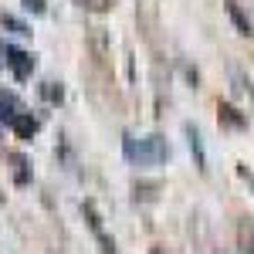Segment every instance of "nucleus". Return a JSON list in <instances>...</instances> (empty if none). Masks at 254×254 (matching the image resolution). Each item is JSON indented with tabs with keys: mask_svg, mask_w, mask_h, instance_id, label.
<instances>
[{
	"mask_svg": "<svg viewBox=\"0 0 254 254\" xmlns=\"http://www.w3.org/2000/svg\"><path fill=\"white\" fill-rule=\"evenodd\" d=\"M132 190H136V200H156L159 183H136Z\"/></svg>",
	"mask_w": 254,
	"mask_h": 254,
	"instance_id": "obj_9",
	"label": "nucleus"
},
{
	"mask_svg": "<svg viewBox=\"0 0 254 254\" xmlns=\"http://www.w3.org/2000/svg\"><path fill=\"white\" fill-rule=\"evenodd\" d=\"M10 129H14V132H17L20 139H31V136H34V132H38V122H34V119H31V116H27V112H24V116H20L17 122L10 126Z\"/></svg>",
	"mask_w": 254,
	"mask_h": 254,
	"instance_id": "obj_7",
	"label": "nucleus"
},
{
	"mask_svg": "<svg viewBox=\"0 0 254 254\" xmlns=\"http://www.w3.org/2000/svg\"><path fill=\"white\" fill-rule=\"evenodd\" d=\"M187 142H190V153L196 156V166H200V170H207V153H203V142H200L196 126H187Z\"/></svg>",
	"mask_w": 254,
	"mask_h": 254,
	"instance_id": "obj_6",
	"label": "nucleus"
},
{
	"mask_svg": "<svg viewBox=\"0 0 254 254\" xmlns=\"http://www.w3.org/2000/svg\"><path fill=\"white\" fill-rule=\"evenodd\" d=\"M3 55H7V64L14 68V78L17 81H24L27 75H31V68H34L31 55H24V51H17V48H10V44H3Z\"/></svg>",
	"mask_w": 254,
	"mask_h": 254,
	"instance_id": "obj_2",
	"label": "nucleus"
},
{
	"mask_svg": "<svg viewBox=\"0 0 254 254\" xmlns=\"http://www.w3.org/2000/svg\"><path fill=\"white\" fill-rule=\"evenodd\" d=\"M126 156L132 159V163H139V166H153V163H163V159H170V146L163 142L159 136H149V139H132L126 136Z\"/></svg>",
	"mask_w": 254,
	"mask_h": 254,
	"instance_id": "obj_1",
	"label": "nucleus"
},
{
	"mask_svg": "<svg viewBox=\"0 0 254 254\" xmlns=\"http://www.w3.org/2000/svg\"><path fill=\"white\" fill-rule=\"evenodd\" d=\"M44 95L51 98V102H61V88H55V81H48L44 85Z\"/></svg>",
	"mask_w": 254,
	"mask_h": 254,
	"instance_id": "obj_12",
	"label": "nucleus"
},
{
	"mask_svg": "<svg viewBox=\"0 0 254 254\" xmlns=\"http://www.w3.org/2000/svg\"><path fill=\"white\" fill-rule=\"evenodd\" d=\"M24 116V109H20L17 102L10 95H0V122H7V126H14L17 119Z\"/></svg>",
	"mask_w": 254,
	"mask_h": 254,
	"instance_id": "obj_5",
	"label": "nucleus"
},
{
	"mask_svg": "<svg viewBox=\"0 0 254 254\" xmlns=\"http://www.w3.org/2000/svg\"><path fill=\"white\" fill-rule=\"evenodd\" d=\"M220 122H224V126H231V129H248V119L241 116L231 102H220Z\"/></svg>",
	"mask_w": 254,
	"mask_h": 254,
	"instance_id": "obj_4",
	"label": "nucleus"
},
{
	"mask_svg": "<svg viewBox=\"0 0 254 254\" xmlns=\"http://www.w3.org/2000/svg\"><path fill=\"white\" fill-rule=\"evenodd\" d=\"M149 254H163V251H159V248H149Z\"/></svg>",
	"mask_w": 254,
	"mask_h": 254,
	"instance_id": "obj_14",
	"label": "nucleus"
},
{
	"mask_svg": "<svg viewBox=\"0 0 254 254\" xmlns=\"http://www.w3.org/2000/svg\"><path fill=\"white\" fill-rule=\"evenodd\" d=\"M3 27H10L14 34H20V38H27L31 34V27L24 24V20H17V17H10V14H3Z\"/></svg>",
	"mask_w": 254,
	"mask_h": 254,
	"instance_id": "obj_10",
	"label": "nucleus"
},
{
	"mask_svg": "<svg viewBox=\"0 0 254 254\" xmlns=\"http://www.w3.org/2000/svg\"><path fill=\"white\" fill-rule=\"evenodd\" d=\"M81 214L88 217V224H92L95 237H98V234H105V231H102V214L95 210V203H92V200H85V203H81Z\"/></svg>",
	"mask_w": 254,
	"mask_h": 254,
	"instance_id": "obj_8",
	"label": "nucleus"
},
{
	"mask_svg": "<svg viewBox=\"0 0 254 254\" xmlns=\"http://www.w3.org/2000/svg\"><path fill=\"white\" fill-rule=\"evenodd\" d=\"M224 14L231 17V24L237 27V34H244V38H251V34H254V24H251V17H248V14H244V10L237 7L234 0H227V3H224Z\"/></svg>",
	"mask_w": 254,
	"mask_h": 254,
	"instance_id": "obj_3",
	"label": "nucleus"
},
{
	"mask_svg": "<svg viewBox=\"0 0 254 254\" xmlns=\"http://www.w3.org/2000/svg\"><path fill=\"white\" fill-rule=\"evenodd\" d=\"M237 173L244 176V180H251V183H254V173H251V170H248V166H241V170H237Z\"/></svg>",
	"mask_w": 254,
	"mask_h": 254,
	"instance_id": "obj_13",
	"label": "nucleus"
},
{
	"mask_svg": "<svg viewBox=\"0 0 254 254\" xmlns=\"http://www.w3.org/2000/svg\"><path fill=\"white\" fill-rule=\"evenodd\" d=\"M24 7H27V10H34V14H48L44 0H24Z\"/></svg>",
	"mask_w": 254,
	"mask_h": 254,
	"instance_id": "obj_11",
	"label": "nucleus"
}]
</instances>
